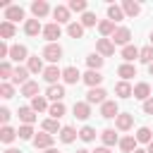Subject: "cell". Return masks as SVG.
Wrapping results in <instances>:
<instances>
[{"mask_svg": "<svg viewBox=\"0 0 153 153\" xmlns=\"http://www.w3.org/2000/svg\"><path fill=\"white\" fill-rule=\"evenodd\" d=\"M96 53L100 57H110V55H115V43L110 38H98L96 41Z\"/></svg>", "mask_w": 153, "mask_h": 153, "instance_id": "6da1fadb", "label": "cell"}, {"mask_svg": "<svg viewBox=\"0 0 153 153\" xmlns=\"http://www.w3.org/2000/svg\"><path fill=\"white\" fill-rule=\"evenodd\" d=\"M129 38H131V31H129L127 26H117V31L112 33L110 41H112L115 45H124V48H127V45H129Z\"/></svg>", "mask_w": 153, "mask_h": 153, "instance_id": "7a4b0ae2", "label": "cell"}, {"mask_svg": "<svg viewBox=\"0 0 153 153\" xmlns=\"http://www.w3.org/2000/svg\"><path fill=\"white\" fill-rule=\"evenodd\" d=\"M105 96H108V93H105V88H100V86H98V88H88V93H86V103H88V105H96V103L103 105V103L108 100Z\"/></svg>", "mask_w": 153, "mask_h": 153, "instance_id": "3957f363", "label": "cell"}, {"mask_svg": "<svg viewBox=\"0 0 153 153\" xmlns=\"http://www.w3.org/2000/svg\"><path fill=\"white\" fill-rule=\"evenodd\" d=\"M115 127H117L120 131H129V129L134 127V115H131V112H120V115L115 117Z\"/></svg>", "mask_w": 153, "mask_h": 153, "instance_id": "277c9868", "label": "cell"}, {"mask_svg": "<svg viewBox=\"0 0 153 153\" xmlns=\"http://www.w3.org/2000/svg\"><path fill=\"white\" fill-rule=\"evenodd\" d=\"M60 33H62V29H60V24H55V22H50V24L43 26V38H45L48 43H55V41L60 38Z\"/></svg>", "mask_w": 153, "mask_h": 153, "instance_id": "5b68a950", "label": "cell"}, {"mask_svg": "<svg viewBox=\"0 0 153 153\" xmlns=\"http://www.w3.org/2000/svg\"><path fill=\"white\" fill-rule=\"evenodd\" d=\"M43 57H45L48 62H57V60L62 57V48H60L57 43H48V45L43 48Z\"/></svg>", "mask_w": 153, "mask_h": 153, "instance_id": "8992f818", "label": "cell"}, {"mask_svg": "<svg viewBox=\"0 0 153 153\" xmlns=\"http://www.w3.org/2000/svg\"><path fill=\"white\" fill-rule=\"evenodd\" d=\"M81 81H84L88 88H98V86H100V81H103V74H100V72H96V69H88V72L81 76Z\"/></svg>", "mask_w": 153, "mask_h": 153, "instance_id": "52a82bcc", "label": "cell"}, {"mask_svg": "<svg viewBox=\"0 0 153 153\" xmlns=\"http://www.w3.org/2000/svg\"><path fill=\"white\" fill-rule=\"evenodd\" d=\"M45 98L53 100V103H62V98H65V86H62V84H53V86H48Z\"/></svg>", "mask_w": 153, "mask_h": 153, "instance_id": "ba28073f", "label": "cell"}, {"mask_svg": "<svg viewBox=\"0 0 153 153\" xmlns=\"http://www.w3.org/2000/svg\"><path fill=\"white\" fill-rule=\"evenodd\" d=\"M117 115H120V108H117V103H115V100H105V103L100 105V117L112 120V117H117Z\"/></svg>", "mask_w": 153, "mask_h": 153, "instance_id": "9c48e42d", "label": "cell"}, {"mask_svg": "<svg viewBox=\"0 0 153 153\" xmlns=\"http://www.w3.org/2000/svg\"><path fill=\"white\" fill-rule=\"evenodd\" d=\"M72 112H74L76 120H88V117H91V105H88L86 100H79V103H74Z\"/></svg>", "mask_w": 153, "mask_h": 153, "instance_id": "30bf717a", "label": "cell"}, {"mask_svg": "<svg viewBox=\"0 0 153 153\" xmlns=\"http://www.w3.org/2000/svg\"><path fill=\"white\" fill-rule=\"evenodd\" d=\"M33 146H36V148H43V151L53 148V134H48V131H41V134H36V139H33Z\"/></svg>", "mask_w": 153, "mask_h": 153, "instance_id": "8fae6325", "label": "cell"}, {"mask_svg": "<svg viewBox=\"0 0 153 153\" xmlns=\"http://www.w3.org/2000/svg\"><path fill=\"white\" fill-rule=\"evenodd\" d=\"M53 17H55V24H72L69 22V7H65V5H57L53 10Z\"/></svg>", "mask_w": 153, "mask_h": 153, "instance_id": "7c38bea8", "label": "cell"}, {"mask_svg": "<svg viewBox=\"0 0 153 153\" xmlns=\"http://www.w3.org/2000/svg\"><path fill=\"white\" fill-rule=\"evenodd\" d=\"M81 72L76 69V67H65L62 69V79H65V84H76V81H81Z\"/></svg>", "mask_w": 153, "mask_h": 153, "instance_id": "4fadbf2b", "label": "cell"}, {"mask_svg": "<svg viewBox=\"0 0 153 153\" xmlns=\"http://www.w3.org/2000/svg\"><path fill=\"white\" fill-rule=\"evenodd\" d=\"M31 12H33L36 19H41V17H45V14L50 12V7H48L45 0H33V2H31Z\"/></svg>", "mask_w": 153, "mask_h": 153, "instance_id": "5bb4252c", "label": "cell"}, {"mask_svg": "<svg viewBox=\"0 0 153 153\" xmlns=\"http://www.w3.org/2000/svg\"><path fill=\"white\" fill-rule=\"evenodd\" d=\"M19 19H24V10L19 7V5H12V7H7L5 10V22H19Z\"/></svg>", "mask_w": 153, "mask_h": 153, "instance_id": "9a60e30c", "label": "cell"}, {"mask_svg": "<svg viewBox=\"0 0 153 153\" xmlns=\"http://www.w3.org/2000/svg\"><path fill=\"white\" fill-rule=\"evenodd\" d=\"M24 33H26V36H38V33H43L41 22H38V19H26V22H24Z\"/></svg>", "mask_w": 153, "mask_h": 153, "instance_id": "2e32d148", "label": "cell"}, {"mask_svg": "<svg viewBox=\"0 0 153 153\" xmlns=\"http://www.w3.org/2000/svg\"><path fill=\"white\" fill-rule=\"evenodd\" d=\"M10 60H14V62L29 60V50H26V45H12V48H10Z\"/></svg>", "mask_w": 153, "mask_h": 153, "instance_id": "e0dca14e", "label": "cell"}, {"mask_svg": "<svg viewBox=\"0 0 153 153\" xmlns=\"http://www.w3.org/2000/svg\"><path fill=\"white\" fill-rule=\"evenodd\" d=\"M115 93H117L120 98H131V96H134V86H131L129 81H117V84H115Z\"/></svg>", "mask_w": 153, "mask_h": 153, "instance_id": "ac0fdd59", "label": "cell"}, {"mask_svg": "<svg viewBox=\"0 0 153 153\" xmlns=\"http://www.w3.org/2000/svg\"><path fill=\"white\" fill-rule=\"evenodd\" d=\"M134 98H139V100H148L151 98V86L146 84V81H139L136 86H134Z\"/></svg>", "mask_w": 153, "mask_h": 153, "instance_id": "d6986e66", "label": "cell"}, {"mask_svg": "<svg viewBox=\"0 0 153 153\" xmlns=\"http://www.w3.org/2000/svg\"><path fill=\"white\" fill-rule=\"evenodd\" d=\"M98 31H100V36H103V38H112V33H115L117 29H115V22L103 19V22H98Z\"/></svg>", "mask_w": 153, "mask_h": 153, "instance_id": "ffe728a7", "label": "cell"}, {"mask_svg": "<svg viewBox=\"0 0 153 153\" xmlns=\"http://www.w3.org/2000/svg\"><path fill=\"white\" fill-rule=\"evenodd\" d=\"M19 120L24 122V124H33L36 122V112H33V108L31 105H24V108H19Z\"/></svg>", "mask_w": 153, "mask_h": 153, "instance_id": "44dd1931", "label": "cell"}, {"mask_svg": "<svg viewBox=\"0 0 153 153\" xmlns=\"http://www.w3.org/2000/svg\"><path fill=\"white\" fill-rule=\"evenodd\" d=\"M100 141H103V146H115V143H120V136L115 134V129H103L100 131Z\"/></svg>", "mask_w": 153, "mask_h": 153, "instance_id": "7402d4cb", "label": "cell"}, {"mask_svg": "<svg viewBox=\"0 0 153 153\" xmlns=\"http://www.w3.org/2000/svg\"><path fill=\"white\" fill-rule=\"evenodd\" d=\"M136 143H139L136 136H122L117 146H120V151H124V153H134V151H136Z\"/></svg>", "mask_w": 153, "mask_h": 153, "instance_id": "603a6c76", "label": "cell"}, {"mask_svg": "<svg viewBox=\"0 0 153 153\" xmlns=\"http://www.w3.org/2000/svg\"><path fill=\"white\" fill-rule=\"evenodd\" d=\"M139 55H141V50H139L136 45H131V43H129L127 48H122V60L129 62V65H131V60H139Z\"/></svg>", "mask_w": 153, "mask_h": 153, "instance_id": "cb8c5ba5", "label": "cell"}, {"mask_svg": "<svg viewBox=\"0 0 153 153\" xmlns=\"http://www.w3.org/2000/svg\"><path fill=\"white\" fill-rule=\"evenodd\" d=\"M117 74L122 76V81H129L131 76H136V67H134V65H129V62H124V65H120V67H117Z\"/></svg>", "mask_w": 153, "mask_h": 153, "instance_id": "d4e9b609", "label": "cell"}, {"mask_svg": "<svg viewBox=\"0 0 153 153\" xmlns=\"http://www.w3.org/2000/svg\"><path fill=\"white\" fill-rule=\"evenodd\" d=\"M60 76H62V72H60V69H57L55 65L45 67V72H43V79H45V81H48L50 86H53V84H57V79H60Z\"/></svg>", "mask_w": 153, "mask_h": 153, "instance_id": "484cf974", "label": "cell"}, {"mask_svg": "<svg viewBox=\"0 0 153 153\" xmlns=\"http://www.w3.org/2000/svg\"><path fill=\"white\" fill-rule=\"evenodd\" d=\"M26 67H29V72H31V74H38V72H45V67H43V60H41L38 55H33V57H29V60H26Z\"/></svg>", "mask_w": 153, "mask_h": 153, "instance_id": "4316f807", "label": "cell"}, {"mask_svg": "<svg viewBox=\"0 0 153 153\" xmlns=\"http://www.w3.org/2000/svg\"><path fill=\"white\" fill-rule=\"evenodd\" d=\"M12 81L14 84H26V81H31L29 79V67H14V76H12Z\"/></svg>", "mask_w": 153, "mask_h": 153, "instance_id": "83f0119b", "label": "cell"}, {"mask_svg": "<svg viewBox=\"0 0 153 153\" xmlns=\"http://www.w3.org/2000/svg\"><path fill=\"white\" fill-rule=\"evenodd\" d=\"M43 131H48V134H60L62 131V127H60V120H53V117H48V120H43Z\"/></svg>", "mask_w": 153, "mask_h": 153, "instance_id": "f1b7e54d", "label": "cell"}, {"mask_svg": "<svg viewBox=\"0 0 153 153\" xmlns=\"http://www.w3.org/2000/svg\"><path fill=\"white\" fill-rule=\"evenodd\" d=\"M122 10H124L127 17H136V14L141 12V5L134 2V0H124V2H122Z\"/></svg>", "mask_w": 153, "mask_h": 153, "instance_id": "f546056e", "label": "cell"}, {"mask_svg": "<svg viewBox=\"0 0 153 153\" xmlns=\"http://www.w3.org/2000/svg\"><path fill=\"white\" fill-rule=\"evenodd\" d=\"M108 19L110 22H122L124 19V10L120 5H108Z\"/></svg>", "mask_w": 153, "mask_h": 153, "instance_id": "4dcf8cb0", "label": "cell"}, {"mask_svg": "<svg viewBox=\"0 0 153 153\" xmlns=\"http://www.w3.org/2000/svg\"><path fill=\"white\" fill-rule=\"evenodd\" d=\"M103 62H105V57H100L98 53H91V55L86 57V65H88V69H96V72H100Z\"/></svg>", "mask_w": 153, "mask_h": 153, "instance_id": "1f68e13d", "label": "cell"}, {"mask_svg": "<svg viewBox=\"0 0 153 153\" xmlns=\"http://www.w3.org/2000/svg\"><path fill=\"white\" fill-rule=\"evenodd\" d=\"M31 108H33V112L50 110V105H48V98H45V96H36V98H31Z\"/></svg>", "mask_w": 153, "mask_h": 153, "instance_id": "d6a6232c", "label": "cell"}, {"mask_svg": "<svg viewBox=\"0 0 153 153\" xmlns=\"http://www.w3.org/2000/svg\"><path fill=\"white\" fill-rule=\"evenodd\" d=\"M76 136H79V131L74 127H62V131H60V141L62 143H72Z\"/></svg>", "mask_w": 153, "mask_h": 153, "instance_id": "836d02e7", "label": "cell"}, {"mask_svg": "<svg viewBox=\"0 0 153 153\" xmlns=\"http://www.w3.org/2000/svg\"><path fill=\"white\" fill-rule=\"evenodd\" d=\"M67 33H69V38H84V26H81V22L67 24Z\"/></svg>", "mask_w": 153, "mask_h": 153, "instance_id": "e575fe53", "label": "cell"}, {"mask_svg": "<svg viewBox=\"0 0 153 153\" xmlns=\"http://www.w3.org/2000/svg\"><path fill=\"white\" fill-rule=\"evenodd\" d=\"M22 96H26V98H36V96H38V84H36V81H26V84L22 86Z\"/></svg>", "mask_w": 153, "mask_h": 153, "instance_id": "d590c367", "label": "cell"}, {"mask_svg": "<svg viewBox=\"0 0 153 153\" xmlns=\"http://www.w3.org/2000/svg\"><path fill=\"white\" fill-rule=\"evenodd\" d=\"M79 139H81V141H86V143L96 141V129H93V127H88V124H86V127H81V129H79Z\"/></svg>", "mask_w": 153, "mask_h": 153, "instance_id": "8d00e7d4", "label": "cell"}, {"mask_svg": "<svg viewBox=\"0 0 153 153\" xmlns=\"http://www.w3.org/2000/svg\"><path fill=\"white\" fill-rule=\"evenodd\" d=\"M17 136H19V134H17L12 127H2V129H0V141H2V143H12Z\"/></svg>", "mask_w": 153, "mask_h": 153, "instance_id": "74e56055", "label": "cell"}, {"mask_svg": "<svg viewBox=\"0 0 153 153\" xmlns=\"http://www.w3.org/2000/svg\"><path fill=\"white\" fill-rule=\"evenodd\" d=\"M136 141H139V143H146V146H148V143L153 141V131H151L148 127H141V129L136 131Z\"/></svg>", "mask_w": 153, "mask_h": 153, "instance_id": "f35d334b", "label": "cell"}, {"mask_svg": "<svg viewBox=\"0 0 153 153\" xmlns=\"http://www.w3.org/2000/svg\"><path fill=\"white\" fill-rule=\"evenodd\" d=\"M65 112H67L65 103H53V105H50V110H48V115H50L53 120H60V117H62Z\"/></svg>", "mask_w": 153, "mask_h": 153, "instance_id": "ab89813d", "label": "cell"}, {"mask_svg": "<svg viewBox=\"0 0 153 153\" xmlns=\"http://www.w3.org/2000/svg\"><path fill=\"white\" fill-rule=\"evenodd\" d=\"M17 134H19V139H22V141H33V139H36V136H33L31 124H22V127L17 129Z\"/></svg>", "mask_w": 153, "mask_h": 153, "instance_id": "60d3db41", "label": "cell"}, {"mask_svg": "<svg viewBox=\"0 0 153 153\" xmlns=\"http://www.w3.org/2000/svg\"><path fill=\"white\" fill-rule=\"evenodd\" d=\"M139 60H141L143 65H153V45H146V48H141V55H139Z\"/></svg>", "mask_w": 153, "mask_h": 153, "instance_id": "b9f144b4", "label": "cell"}, {"mask_svg": "<svg viewBox=\"0 0 153 153\" xmlns=\"http://www.w3.org/2000/svg\"><path fill=\"white\" fill-rule=\"evenodd\" d=\"M0 36L2 38H12L14 36V24L12 22H2L0 24Z\"/></svg>", "mask_w": 153, "mask_h": 153, "instance_id": "7bdbcfd3", "label": "cell"}, {"mask_svg": "<svg viewBox=\"0 0 153 153\" xmlns=\"http://www.w3.org/2000/svg\"><path fill=\"white\" fill-rule=\"evenodd\" d=\"M0 76L2 79H12L14 76V69H12V65L5 60V62H0Z\"/></svg>", "mask_w": 153, "mask_h": 153, "instance_id": "ee69618b", "label": "cell"}, {"mask_svg": "<svg viewBox=\"0 0 153 153\" xmlns=\"http://www.w3.org/2000/svg\"><path fill=\"white\" fill-rule=\"evenodd\" d=\"M69 12H86V0H69Z\"/></svg>", "mask_w": 153, "mask_h": 153, "instance_id": "f6af8a7d", "label": "cell"}, {"mask_svg": "<svg viewBox=\"0 0 153 153\" xmlns=\"http://www.w3.org/2000/svg\"><path fill=\"white\" fill-rule=\"evenodd\" d=\"M81 26L86 29V26H96V14L93 12H84L81 14Z\"/></svg>", "mask_w": 153, "mask_h": 153, "instance_id": "bcb514c9", "label": "cell"}, {"mask_svg": "<svg viewBox=\"0 0 153 153\" xmlns=\"http://www.w3.org/2000/svg\"><path fill=\"white\" fill-rule=\"evenodd\" d=\"M0 96H2V98H12V96H14V86L7 84V81H2V84H0Z\"/></svg>", "mask_w": 153, "mask_h": 153, "instance_id": "7dc6e473", "label": "cell"}, {"mask_svg": "<svg viewBox=\"0 0 153 153\" xmlns=\"http://www.w3.org/2000/svg\"><path fill=\"white\" fill-rule=\"evenodd\" d=\"M10 117H12V115H10V110H7V108H0V122H2V127H7Z\"/></svg>", "mask_w": 153, "mask_h": 153, "instance_id": "c3c4849f", "label": "cell"}, {"mask_svg": "<svg viewBox=\"0 0 153 153\" xmlns=\"http://www.w3.org/2000/svg\"><path fill=\"white\" fill-rule=\"evenodd\" d=\"M143 112H146V115H153V96L143 103Z\"/></svg>", "mask_w": 153, "mask_h": 153, "instance_id": "681fc988", "label": "cell"}, {"mask_svg": "<svg viewBox=\"0 0 153 153\" xmlns=\"http://www.w3.org/2000/svg\"><path fill=\"white\" fill-rule=\"evenodd\" d=\"M0 57H10V48L5 43H0Z\"/></svg>", "mask_w": 153, "mask_h": 153, "instance_id": "f907efd6", "label": "cell"}, {"mask_svg": "<svg viewBox=\"0 0 153 153\" xmlns=\"http://www.w3.org/2000/svg\"><path fill=\"white\" fill-rule=\"evenodd\" d=\"M93 153H110V148H108V146H100V148H96Z\"/></svg>", "mask_w": 153, "mask_h": 153, "instance_id": "816d5d0a", "label": "cell"}, {"mask_svg": "<svg viewBox=\"0 0 153 153\" xmlns=\"http://www.w3.org/2000/svg\"><path fill=\"white\" fill-rule=\"evenodd\" d=\"M2 153H22V151H19V148H5Z\"/></svg>", "mask_w": 153, "mask_h": 153, "instance_id": "f5cc1de1", "label": "cell"}, {"mask_svg": "<svg viewBox=\"0 0 153 153\" xmlns=\"http://www.w3.org/2000/svg\"><path fill=\"white\" fill-rule=\"evenodd\" d=\"M146 151H148V153H153V141L148 143V148H146Z\"/></svg>", "mask_w": 153, "mask_h": 153, "instance_id": "db71d44e", "label": "cell"}, {"mask_svg": "<svg viewBox=\"0 0 153 153\" xmlns=\"http://www.w3.org/2000/svg\"><path fill=\"white\" fill-rule=\"evenodd\" d=\"M134 153H148V151H143V148H136V151H134Z\"/></svg>", "mask_w": 153, "mask_h": 153, "instance_id": "11a10c76", "label": "cell"}, {"mask_svg": "<svg viewBox=\"0 0 153 153\" xmlns=\"http://www.w3.org/2000/svg\"><path fill=\"white\" fill-rule=\"evenodd\" d=\"M76 153H91V151H86V148H79V151H76Z\"/></svg>", "mask_w": 153, "mask_h": 153, "instance_id": "9f6ffc18", "label": "cell"}, {"mask_svg": "<svg viewBox=\"0 0 153 153\" xmlns=\"http://www.w3.org/2000/svg\"><path fill=\"white\" fill-rule=\"evenodd\" d=\"M43 153H57V151H55V148H48V151H43Z\"/></svg>", "mask_w": 153, "mask_h": 153, "instance_id": "6f0895ef", "label": "cell"}, {"mask_svg": "<svg viewBox=\"0 0 153 153\" xmlns=\"http://www.w3.org/2000/svg\"><path fill=\"white\" fill-rule=\"evenodd\" d=\"M148 72H151V76H153V65H148Z\"/></svg>", "mask_w": 153, "mask_h": 153, "instance_id": "680465c9", "label": "cell"}, {"mask_svg": "<svg viewBox=\"0 0 153 153\" xmlns=\"http://www.w3.org/2000/svg\"><path fill=\"white\" fill-rule=\"evenodd\" d=\"M151 45H153V31H151Z\"/></svg>", "mask_w": 153, "mask_h": 153, "instance_id": "91938a15", "label": "cell"}]
</instances>
